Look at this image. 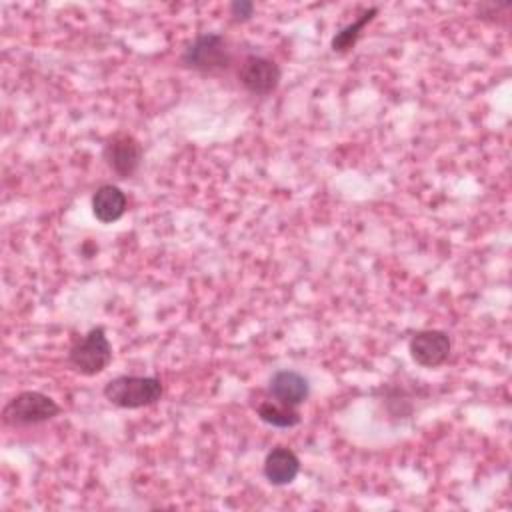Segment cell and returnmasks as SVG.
I'll use <instances>...</instances> for the list:
<instances>
[{
  "label": "cell",
  "instance_id": "6da1fadb",
  "mask_svg": "<svg viewBox=\"0 0 512 512\" xmlns=\"http://www.w3.org/2000/svg\"><path fill=\"white\" fill-rule=\"evenodd\" d=\"M104 398L124 410H136L156 404L162 398L164 386L156 376H116L106 382Z\"/></svg>",
  "mask_w": 512,
  "mask_h": 512
},
{
  "label": "cell",
  "instance_id": "7a4b0ae2",
  "mask_svg": "<svg viewBox=\"0 0 512 512\" xmlns=\"http://www.w3.org/2000/svg\"><path fill=\"white\" fill-rule=\"evenodd\" d=\"M60 414V406L54 398L38 390H24L12 396L2 408V422L12 428L36 426L52 420Z\"/></svg>",
  "mask_w": 512,
  "mask_h": 512
},
{
  "label": "cell",
  "instance_id": "3957f363",
  "mask_svg": "<svg viewBox=\"0 0 512 512\" xmlns=\"http://www.w3.org/2000/svg\"><path fill=\"white\" fill-rule=\"evenodd\" d=\"M180 62L190 68L204 74H214L228 70L232 64V52L228 46V40L218 32H204L198 34L182 52Z\"/></svg>",
  "mask_w": 512,
  "mask_h": 512
},
{
  "label": "cell",
  "instance_id": "277c9868",
  "mask_svg": "<svg viewBox=\"0 0 512 512\" xmlns=\"http://www.w3.org/2000/svg\"><path fill=\"white\" fill-rule=\"evenodd\" d=\"M70 366L82 376H96L112 362V346L102 326L88 330L68 350Z\"/></svg>",
  "mask_w": 512,
  "mask_h": 512
},
{
  "label": "cell",
  "instance_id": "5b68a950",
  "mask_svg": "<svg viewBox=\"0 0 512 512\" xmlns=\"http://www.w3.org/2000/svg\"><path fill=\"white\" fill-rule=\"evenodd\" d=\"M142 144L128 132H114L106 138L102 158L106 166L122 180L132 178L142 164Z\"/></svg>",
  "mask_w": 512,
  "mask_h": 512
},
{
  "label": "cell",
  "instance_id": "8992f818",
  "mask_svg": "<svg viewBox=\"0 0 512 512\" xmlns=\"http://www.w3.org/2000/svg\"><path fill=\"white\" fill-rule=\"evenodd\" d=\"M282 80V70L280 66L258 54H250L242 60L240 70H238V82L244 86L254 96H268L272 94Z\"/></svg>",
  "mask_w": 512,
  "mask_h": 512
},
{
  "label": "cell",
  "instance_id": "52a82bcc",
  "mask_svg": "<svg viewBox=\"0 0 512 512\" xmlns=\"http://www.w3.org/2000/svg\"><path fill=\"white\" fill-rule=\"evenodd\" d=\"M452 340L444 330H418L408 342L412 360L422 368H436L450 356Z\"/></svg>",
  "mask_w": 512,
  "mask_h": 512
},
{
  "label": "cell",
  "instance_id": "ba28073f",
  "mask_svg": "<svg viewBox=\"0 0 512 512\" xmlns=\"http://www.w3.org/2000/svg\"><path fill=\"white\" fill-rule=\"evenodd\" d=\"M268 394L272 400L296 408L308 400L310 382L296 370H278L268 380Z\"/></svg>",
  "mask_w": 512,
  "mask_h": 512
},
{
  "label": "cell",
  "instance_id": "9c48e42d",
  "mask_svg": "<svg viewBox=\"0 0 512 512\" xmlns=\"http://www.w3.org/2000/svg\"><path fill=\"white\" fill-rule=\"evenodd\" d=\"M262 472L272 486H288L300 472V460L290 448L276 446L266 454Z\"/></svg>",
  "mask_w": 512,
  "mask_h": 512
},
{
  "label": "cell",
  "instance_id": "30bf717a",
  "mask_svg": "<svg viewBox=\"0 0 512 512\" xmlns=\"http://www.w3.org/2000/svg\"><path fill=\"white\" fill-rule=\"evenodd\" d=\"M126 208H128V198L114 184H102L92 194V214L102 224H112L120 220Z\"/></svg>",
  "mask_w": 512,
  "mask_h": 512
},
{
  "label": "cell",
  "instance_id": "8fae6325",
  "mask_svg": "<svg viewBox=\"0 0 512 512\" xmlns=\"http://www.w3.org/2000/svg\"><path fill=\"white\" fill-rule=\"evenodd\" d=\"M256 414L262 422L274 428H294L300 424V414L296 408L280 404L276 400H264L256 406Z\"/></svg>",
  "mask_w": 512,
  "mask_h": 512
},
{
  "label": "cell",
  "instance_id": "7c38bea8",
  "mask_svg": "<svg viewBox=\"0 0 512 512\" xmlns=\"http://www.w3.org/2000/svg\"><path fill=\"white\" fill-rule=\"evenodd\" d=\"M376 14H378V8H376V6H372V8L364 10V12L360 14V18H358V20H354V22H350L348 26L340 28V30L332 36L330 48H332L334 52H338V54H344V52L352 50V48L356 46V42H358V38H360L362 30H364V26H366V24H370V22L374 20V16H376Z\"/></svg>",
  "mask_w": 512,
  "mask_h": 512
},
{
  "label": "cell",
  "instance_id": "4fadbf2b",
  "mask_svg": "<svg viewBox=\"0 0 512 512\" xmlns=\"http://www.w3.org/2000/svg\"><path fill=\"white\" fill-rule=\"evenodd\" d=\"M254 2H250V0H234L232 4H230V14L236 18V20H240V22H244V20H250L252 16H254Z\"/></svg>",
  "mask_w": 512,
  "mask_h": 512
}]
</instances>
